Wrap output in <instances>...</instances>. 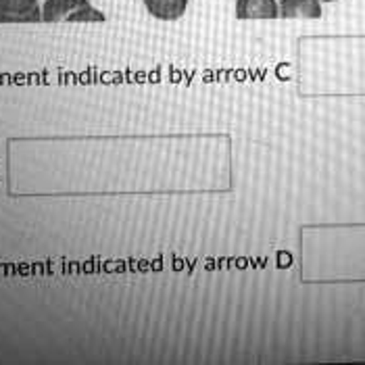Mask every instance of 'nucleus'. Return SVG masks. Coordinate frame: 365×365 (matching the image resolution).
Masks as SVG:
<instances>
[{
	"mask_svg": "<svg viewBox=\"0 0 365 365\" xmlns=\"http://www.w3.org/2000/svg\"><path fill=\"white\" fill-rule=\"evenodd\" d=\"M42 21H73V24H101L105 13L94 9L88 0H46L42 6Z\"/></svg>",
	"mask_w": 365,
	"mask_h": 365,
	"instance_id": "nucleus-1",
	"label": "nucleus"
},
{
	"mask_svg": "<svg viewBox=\"0 0 365 365\" xmlns=\"http://www.w3.org/2000/svg\"><path fill=\"white\" fill-rule=\"evenodd\" d=\"M42 11L38 0H0V24H38Z\"/></svg>",
	"mask_w": 365,
	"mask_h": 365,
	"instance_id": "nucleus-2",
	"label": "nucleus"
},
{
	"mask_svg": "<svg viewBox=\"0 0 365 365\" xmlns=\"http://www.w3.org/2000/svg\"><path fill=\"white\" fill-rule=\"evenodd\" d=\"M280 4L278 0H236V19L253 21V19H278Z\"/></svg>",
	"mask_w": 365,
	"mask_h": 365,
	"instance_id": "nucleus-3",
	"label": "nucleus"
},
{
	"mask_svg": "<svg viewBox=\"0 0 365 365\" xmlns=\"http://www.w3.org/2000/svg\"><path fill=\"white\" fill-rule=\"evenodd\" d=\"M282 19H319L322 0H280Z\"/></svg>",
	"mask_w": 365,
	"mask_h": 365,
	"instance_id": "nucleus-4",
	"label": "nucleus"
},
{
	"mask_svg": "<svg viewBox=\"0 0 365 365\" xmlns=\"http://www.w3.org/2000/svg\"><path fill=\"white\" fill-rule=\"evenodd\" d=\"M144 6L155 19L178 21L188 9V0H144Z\"/></svg>",
	"mask_w": 365,
	"mask_h": 365,
	"instance_id": "nucleus-5",
	"label": "nucleus"
},
{
	"mask_svg": "<svg viewBox=\"0 0 365 365\" xmlns=\"http://www.w3.org/2000/svg\"><path fill=\"white\" fill-rule=\"evenodd\" d=\"M322 2H336V0H322Z\"/></svg>",
	"mask_w": 365,
	"mask_h": 365,
	"instance_id": "nucleus-6",
	"label": "nucleus"
}]
</instances>
